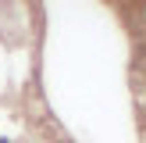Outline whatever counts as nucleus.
I'll return each mask as SVG.
<instances>
[{"label": "nucleus", "instance_id": "1", "mask_svg": "<svg viewBox=\"0 0 146 143\" xmlns=\"http://www.w3.org/2000/svg\"><path fill=\"white\" fill-rule=\"evenodd\" d=\"M143 18H146V7H143Z\"/></svg>", "mask_w": 146, "mask_h": 143}]
</instances>
